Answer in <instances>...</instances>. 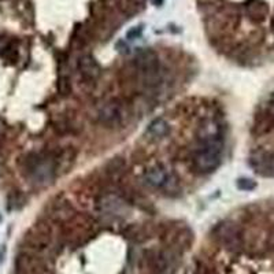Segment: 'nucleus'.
Returning <instances> with one entry per match:
<instances>
[{
  "instance_id": "1",
  "label": "nucleus",
  "mask_w": 274,
  "mask_h": 274,
  "mask_svg": "<svg viewBox=\"0 0 274 274\" xmlns=\"http://www.w3.org/2000/svg\"><path fill=\"white\" fill-rule=\"evenodd\" d=\"M222 140L221 141H206L194 154V166L200 173H210L217 169L221 163Z\"/></svg>"
},
{
  "instance_id": "2",
  "label": "nucleus",
  "mask_w": 274,
  "mask_h": 274,
  "mask_svg": "<svg viewBox=\"0 0 274 274\" xmlns=\"http://www.w3.org/2000/svg\"><path fill=\"white\" fill-rule=\"evenodd\" d=\"M137 68L141 77V81L145 86L159 85L162 81V73H160V65L158 57L152 51H143L137 57Z\"/></svg>"
},
{
  "instance_id": "3",
  "label": "nucleus",
  "mask_w": 274,
  "mask_h": 274,
  "mask_svg": "<svg viewBox=\"0 0 274 274\" xmlns=\"http://www.w3.org/2000/svg\"><path fill=\"white\" fill-rule=\"evenodd\" d=\"M26 170L36 183L44 184L54 178L57 165L50 156L32 155V158L26 159Z\"/></svg>"
},
{
  "instance_id": "4",
  "label": "nucleus",
  "mask_w": 274,
  "mask_h": 274,
  "mask_svg": "<svg viewBox=\"0 0 274 274\" xmlns=\"http://www.w3.org/2000/svg\"><path fill=\"white\" fill-rule=\"evenodd\" d=\"M147 184L154 188L163 189L166 194H174L178 191V180L174 174L162 166H154L144 174Z\"/></svg>"
},
{
  "instance_id": "5",
  "label": "nucleus",
  "mask_w": 274,
  "mask_h": 274,
  "mask_svg": "<svg viewBox=\"0 0 274 274\" xmlns=\"http://www.w3.org/2000/svg\"><path fill=\"white\" fill-rule=\"evenodd\" d=\"M215 237L225 248L230 251H239L241 248V233L239 228L232 222L219 223L215 229Z\"/></svg>"
},
{
  "instance_id": "6",
  "label": "nucleus",
  "mask_w": 274,
  "mask_h": 274,
  "mask_svg": "<svg viewBox=\"0 0 274 274\" xmlns=\"http://www.w3.org/2000/svg\"><path fill=\"white\" fill-rule=\"evenodd\" d=\"M199 138L202 143L206 141H221L222 140V131L217 121L208 120L202 124L199 129Z\"/></svg>"
},
{
  "instance_id": "7",
  "label": "nucleus",
  "mask_w": 274,
  "mask_h": 274,
  "mask_svg": "<svg viewBox=\"0 0 274 274\" xmlns=\"http://www.w3.org/2000/svg\"><path fill=\"white\" fill-rule=\"evenodd\" d=\"M99 120L106 125H114L121 118V106L117 102H107L99 109Z\"/></svg>"
},
{
  "instance_id": "8",
  "label": "nucleus",
  "mask_w": 274,
  "mask_h": 274,
  "mask_svg": "<svg viewBox=\"0 0 274 274\" xmlns=\"http://www.w3.org/2000/svg\"><path fill=\"white\" fill-rule=\"evenodd\" d=\"M247 14L255 22H262L268 17L269 7L263 0H250L246 6Z\"/></svg>"
},
{
  "instance_id": "9",
  "label": "nucleus",
  "mask_w": 274,
  "mask_h": 274,
  "mask_svg": "<svg viewBox=\"0 0 274 274\" xmlns=\"http://www.w3.org/2000/svg\"><path fill=\"white\" fill-rule=\"evenodd\" d=\"M78 68H80L81 73L88 78H96L100 74V66L91 55H84L78 61Z\"/></svg>"
},
{
  "instance_id": "10",
  "label": "nucleus",
  "mask_w": 274,
  "mask_h": 274,
  "mask_svg": "<svg viewBox=\"0 0 274 274\" xmlns=\"http://www.w3.org/2000/svg\"><path fill=\"white\" fill-rule=\"evenodd\" d=\"M147 133L149 136L155 137V138H160V137L166 136L169 133V125L165 120L162 118H156L148 125Z\"/></svg>"
},
{
  "instance_id": "11",
  "label": "nucleus",
  "mask_w": 274,
  "mask_h": 274,
  "mask_svg": "<svg viewBox=\"0 0 274 274\" xmlns=\"http://www.w3.org/2000/svg\"><path fill=\"white\" fill-rule=\"evenodd\" d=\"M237 188L241 191H252L257 188V183L252 181L251 178H240L237 180Z\"/></svg>"
},
{
  "instance_id": "12",
  "label": "nucleus",
  "mask_w": 274,
  "mask_h": 274,
  "mask_svg": "<svg viewBox=\"0 0 274 274\" xmlns=\"http://www.w3.org/2000/svg\"><path fill=\"white\" fill-rule=\"evenodd\" d=\"M58 88H59V91H61L62 95H68V91H70V84H68V78H62V80L59 81Z\"/></svg>"
},
{
  "instance_id": "13",
  "label": "nucleus",
  "mask_w": 274,
  "mask_h": 274,
  "mask_svg": "<svg viewBox=\"0 0 274 274\" xmlns=\"http://www.w3.org/2000/svg\"><path fill=\"white\" fill-rule=\"evenodd\" d=\"M269 174L274 176V154L269 156Z\"/></svg>"
},
{
  "instance_id": "14",
  "label": "nucleus",
  "mask_w": 274,
  "mask_h": 274,
  "mask_svg": "<svg viewBox=\"0 0 274 274\" xmlns=\"http://www.w3.org/2000/svg\"><path fill=\"white\" fill-rule=\"evenodd\" d=\"M0 221H1V215H0Z\"/></svg>"
}]
</instances>
